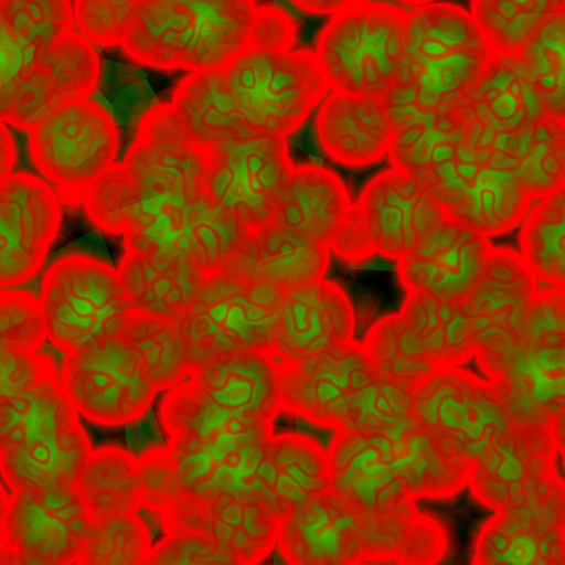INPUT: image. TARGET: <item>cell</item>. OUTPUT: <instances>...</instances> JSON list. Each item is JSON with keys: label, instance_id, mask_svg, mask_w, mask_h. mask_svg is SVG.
<instances>
[{"label": "cell", "instance_id": "6da1fadb", "mask_svg": "<svg viewBox=\"0 0 565 565\" xmlns=\"http://www.w3.org/2000/svg\"><path fill=\"white\" fill-rule=\"evenodd\" d=\"M158 417L181 494L202 502L224 493L257 497L271 507L266 484L271 422L217 407L190 380L168 390Z\"/></svg>", "mask_w": 565, "mask_h": 565}, {"label": "cell", "instance_id": "7a4b0ae2", "mask_svg": "<svg viewBox=\"0 0 565 565\" xmlns=\"http://www.w3.org/2000/svg\"><path fill=\"white\" fill-rule=\"evenodd\" d=\"M327 454L330 488L372 513L393 512L423 497L450 498L468 486L471 468L414 418L394 433L335 431Z\"/></svg>", "mask_w": 565, "mask_h": 565}, {"label": "cell", "instance_id": "3957f363", "mask_svg": "<svg viewBox=\"0 0 565 565\" xmlns=\"http://www.w3.org/2000/svg\"><path fill=\"white\" fill-rule=\"evenodd\" d=\"M92 450L60 374L0 393V466L11 491L74 487Z\"/></svg>", "mask_w": 565, "mask_h": 565}, {"label": "cell", "instance_id": "277c9868", "mask_svg": "<svg viewBox=\"0 0 565 565\" xmlns=\"http://www.w3.org/2000/svg\"><path fill=\"white\" fill-rule=\"evenodd\" d=\"M255 7L249 0L135 1L120 46L161 71L220 68L247 47Z\"/></svg>", "mask_w": 565, "mask_h": 565}, {"label": "cell", "instance_id": "5b68a950", "mask_svg": "<svg viewBox=\"0 0 565 565\" xmlns=\"http://www.w3.org/2000/svg\"><path fill=\"white\" fill-rule=\"evenodd\" d=\"M403 49L405 72L383 100L386 107L419 113L465 96L492 58L471 13L448 2L427 1L407 11Z\"/></svg>", "mask_w": 565, "mask_h": 565}, {"label": "cell", "instance_id": "8992f818", "mask_svg": "<svg viewBox=\"0 0 565 565\" xmlns=\"http://www.w3.org/2000/svg\"><path fill=\"white\" fill-rule=\"evenodd\" d=\"M121 162L142 198L139 228L154 222L179 242L192 213L211 198L209 148L194 142L171 103H162L145 116Z\"/></svg>", "mask_w": 565, "mask_h": 565}, {"label": "cell", "instance_id": "52a82bcc", "mask_svg": "<svg viewBox=\"0 0 565 565\" xmlns=\"http://www.w3.org/2000/svg\"><path fill=\"white\" fill-rule=\"evenodd\" d=\"M407 10L388 2L345 1L320 30L315 53L332 92L383 98L406 64Z\"/></svg>", "mask_w": 565, "mask_h": 565}, {"label": "cell", "instance_id": "ba28073f", "mask_svg": "<svg viewBox=\"0 0 565 565\" xmlns=\"http://www.w3.org/2000/svg\"><path fill=\"white\" fill-rule=\"evenodd\" d=\"M402 525L397 512L364 511L329 487L278 521L276 545L295 565L396 564Z\"/></svg>", "mask_w": 565, "mask_h": 565}, {"label": "cell", "instance_id": "9c48e42d", "mask_svg": "<svg viewBox=\"0 0 565 565\" xmlns=\"http://www.w3.org/2000/svg\"><path fill=\"white\" fill-rule=\"evenodd\" d=\"M558 455L551 428L512 423L471 461L468 486L495 512L533 511L565 520Z\"/></svg>", "mask_w": 565, "mask_h": 565}, {"label": "cell", "instance_id": "30bf717a", "mask_svg": "<svg viewBox=\"0 0 565 565\" xmlns=\"http://www.w3.org/2000/svg\"><path fill=\"white\" fill-rule=\"evenodd\" d=\"M282 291L224 269L206 273L196 296L177 321L191 364L234 351L268 352Z\"/></svg>", "mask_w": 565, "mask_h": 565}, {"label": "cell", "instance_id": "8fae6325", "mask_svg": "<svg viewBox=\"0 0 565 565\" xmlns=\"http://www.w3.org/2000/svg\"><path fill=\"white\" fill-rule=\"evenodd\" d=\"M237 106L260 135L296 131L330 90L315 51L246 47L223 66Z\"/></svg>", "mask_w": 565, "mask_h": 565}, {"label": "cell", "instance_id": "7c38bea8", "mask_svg": "<svg viewBox=\"0 0 565 565\" xmlns=\"http://www.w3.org/2000/svg\"><path fill=\"white\" fill-rule=\"evenodd\" d=\"M60 381L78 414L106 428L140 420L158 392L138 352L113 328L65 354Z\"/></svg>", "mask_w": 565, "mask_h": 565}, {"label": "cell", "instance_id": "4fadbf2b", "mask_svg": "<svg viewBox=\"0 0 565 565\" xmlns=\"http://www.w3.org/2000/svg\"><path fill=\"white\" fill-rule=\"evenodd\" d=\"M411 414L426 435L470 461L513 423L495 385L460 366L436 369L417 382Z\"/></svg>", "mask_w": 565, "mask_h": 565}, {"label": "cell", "instance_id": "5bb4252c", "mask_svg": "<svg viewBox=\"0 0 565 565\" xmlns=\"http://www.w3.org/2000/svg\"><path fill=\"white\" fill-rule=\"evenodd\" d=\"M28 149L36 170L57 185L67 203L115 163L119 137L109 116L89 98L56 105L29 131Z\"/></svg>", "mask_w": 565, "mask_h": 565}, {"label": "cell", "instance_id": "9a60e30c", "mask_svg": "<svg viewBox=\"0 0 565 565\" xmlns=\"http://www.w3.org/2000/svg\"><path fill=\"white\" fill-rule=\"evenodd\" d=\"M39 299L47 338L65 354L108 330L129 310L118 270L81 253L51 264Z\"/></svg>", "mask_w": 565, "mask_h": 565}, {"label": "cell", "instance_id": "2e32d148", "mask_svg": "<svg viewBox=\"0 0 565 565\" xmlns=\"http://www.w3.org/2000/svg\"><path fill=\"white\" fill-rule=\"evenodd\" d=\"M276 366L281 411L335 431L353 428L365 392L379 375L354 339Z\"/></svg>", "mask_w": 565, "mask_h": 565}, {"label": "cell", "instance_id": "e0dca14e", "mask_svg": "<svg viewBox=\"0 0 565 565\" xmlns=\"http://www.w3.org/2000/svg\"><path fill=\"white\" fill-rule=\"evenodd\" d=\"M89 512L74 487L2 494L0 565L76 563Z\"/></svg>", "mask_w": 565, "mask_h": 565}, {"label": "cell", "instance_id": "ac0fdd59", "mask_svg": "<svg viewBox=\"0 0 565 565\" xmlns=\"http://www.w3.org/2000/svg\"><path fill=\"white\" fill-rule=\"evenodd\" d=\"M294 167L285 137L220 142L209 148V193L247 230H256L273 222Z\"/></svg>", "mask_w": 565, "mask_h": 565}, {"label": "cell", "instance_id": "d6986e66", "mask_svg": "<svg viewBox=\"0 0 565 565\" xmlns=\"http://www.w3.org/2000/svg\"><path fill=\"white\" fill-rule=\"evenodd\" d=\"M537 289L539 280L519 252L492 248L465 301L475 329V358L488 377L521 344L523 320Z\"/></svg>", "mask_w": 565, "mask_h": 565}, {"label": "cell", "instance_id": "ffe728a7", "mask_svg": "<svg viewBox=\"0 0 565 565\" xmlns=\"http://www.w3.org/2000/svg\"><path fill=\"white\" fill-rule=\"evenodd\" d=\"M0 191V284L11 288L29 281L43 266L62 211L53 189L25 171L1 180Z\"/></svg>", "mask_w": 565, "mask_h": 565}, {"label": "cell", "instance_id": "44dd1931", "mask_svg": "<svg viewBox=\"0 0 565 565\" xmlns=\"http://www.w3.org/2000/svg\"><path fill=\"white\" fill-rule=\"evenodd\" d=\"M492 248L488 236L446 216L397 259V275L407 292L461 303L479 280Z\"/></svg>", "mask_w": 565, "mask_h": 565}, {"label": "cell", "instance_id": "7402d4cb", "mask_svg": "<svg viewBox=\"0 0 565 565\" xmlns=\"http://www.w3.org/2000/svg\"><path fill=\"white\" fill-rule=\"evenodd\" d=\"M359 207L374 250L399 259L447 215L430 190L412 174L386 169L361 191Z\"/></svg>", "mask_w": 565, "mask_h": 565}, {"label": "cell", "instance_id": "603a6c76", "mask_svg": "<svg viewBox=\"0 0 565 565\" xmlns=\"http://www.w3.org/2000/svg\"><path fill=\"white\" fill-rule=\"evenodd\" d=\"M355 315L343 289L320 278L282 291L277 328L268 354L297 361L353 339Z\"/></svg>", "mask_w": 565, "mask_h": 565}, {"label": "cell", "instance_id": "cb8c5ba5", "mask_svg": "<svg viewBox=\"0 0 565 565\" xmlns=\"http://www.w3.org/2000/svg\"><path fill=\"white\" fill-rule=\"evenodd\" d=\"M565 344L521 343L488 379L513 423L551 428L565 409Z\"/></svg>", "mask_w": 565, "mask_h": 565}, {"label": "cell", "instance_id": "d4e9b609", "mask_svg": "<svg viewBox=\"0 0 565 565\" xmlns=\"http://www.w3.org/2000/svg\"><path fill=\"white\" fill-rule=\"evenodd\" d=\"M192 382L217 407L268 422L281 411L275 360L267 352L242 350L193 365Z\"/></svg>", "mask_w": 565, "mask_h": 565}, {"label": "cell", "instance_id": "484cf974", "mask_svg": "<svg viewBox=\"0 0 565 565\" xmlns=\"http://www.w3.org/2000/svg\"><path fill=\"white\" fill-rule=\"evenodd\" d=\"M315 126L327 156L350 168L382 160L393 139L380 97L331 92L318 109Z\"/></svg>", "mask_w": 565, "mask_h": 565}, {"label": "cell", "instance_id": "4316f807", "mask_svg": "<svg viewBox=\"0 0 565 565\" xmlns=\"http://www.w3.org/2000/svg\"><path fill=\"white\" fill-rule=\"evenodd\" d=\"M433 194L448 216L486 236L516 227L532 202L515 174L483 167L456 174Z\"/></svg>", "mask_w": 565, "mask_h": 565}, {"label": "cell", "instance_id": "83f0119b", "mask_svg": "<svg viewBox=\"0 0 565 565\" xmlns=\"http://www.w3.org/2000/svg\"><path fill=\"white\" fill-rule=\"evenodd\" d=\"M330 246L308 241L270 222L246 233L218 269L282 290L323 278Z\"/></svg>", "mask_w": 565, "mask_h": 565}, {"label": "cell", "instance_id": "f1b7e54d", "mask_svg": "<svg viewBox=\"0 0 565 565\" xmlns=\"http://www.w3.org/2000/svg\"><path fill=\"white\" fill-rule=\"evenodd\" d=\"M118 274L130 310L177 323L196 296L206 273L188 255L164 249L126 250Z\"/></svg>", "mask_w": 565, "mask_h": 565}, {"label": "cell", "instance_id": "f546056e", "mask_svg": "<svg viewBox=\"0 0 565 565\" xmlns=\"http://www.w3.org/2000/svg\"><path fill=\"white\" fill-rule=\"evenodd\" d=\"M471 563L564 565L565 520L533 511L495 512L477 534Z\"/></svg>", "mask_w": 565, "mask_h": 565}, {"label": "cell", "instance_id": "4dcf8cb0", "mask_svg": "<svg viewBox=\"0 0 565 565\" xmlns=\"http://www.w3.org/2000/svg\"><path fill=\"white\" fill-rule=\"evenodd\" d=\"M351 204L335 172L302 163L294 167L273 222L302 238L329 245Z\"/></svg>", "mask_w": 565, "mask_h": 565}, {"label": "cell", "instance_id": "1f68e13d", "mask_svg": "<svg viewBox=\"0 0 565 565\" xmlns=\"http://www.w3.org/2000/svg\"><path fill=\"white\" fill-rule=\"evenodd\" d=\"M171 105L199 146L260 135L241 113L223 67L188 73L171 94Z\"/></svg>", "mask_w": 565, "mask_h": 565}, {"label": "cell", "instance_id": "d6a6232c", "mask_svg": "<svg viewBox=\"0 0 565 565\" xmlns=\"http://www.w3.org/2000/svg\"><path fill=\"white\" fill-rule=\"evenodd\" d=\"M465 96L470 111L497 132L522 130L548 114L516 56H492Z\"/></svg>", "mask_w": 565, "mask_h": 565}, {"label": "cell", "instance_id": "836d02e7", "mask_svg": "<svg viewBox=\"0 0 565 565\" xmlns=\"http://www.w3.org/2000/svg\"><path fill=\"white\" fill-rule=\"evenodd\" d=\"M266 484L278 520L330 487L327 450L301 433L273 435L268 441Z\"/></svg>", "mask_w": 565, "mask_h": 565}, {"label": "cell", "instance_id": "e575fe53", "mask_svg": "<svg viewBox=\"0 0 565 565\" xmlns=\"http://www.w3.org/2000/svg\"><path fill=\"white\" fill-rule=\"evenodd\" d=\"M0 25V83L12 78L41 50L76 31L73 3L65 0H1Z\"/></svg>", "mask_w": 565, "mask_h": 565}, {"label": "cell", "instance_id": "d590c367", "mask_svg": "<svg viewBox=\"0 0 565 565\" xmlns=\"http://www.w3.org/2000/svg\"><path fill=\"white\" fill-rule=\"evenodd\" d=\"M398 312L417 349L437 369L458 367L475 356V329L466 302L407 292Z\"/></svg>", "mask_w": 565, "mask_h": 565}, {"label": "cell", "instance_id": "8d00e7d4", "mask_svg": "<svg viewBox=\"0 0 565 565\" xmlns=\"http://www.w3.org/2000/svg\"><path fill=\"white\" fill-rule=\"evenodd\" d=\"M278 521L265 500L224 493L202 502L200 530L212 532L235 564H255L273 552Z\"/></svg>", "mask_w": 565, "mask_h": 565}, {"label": "cell", "instance_id": "74e56055", "mask_svg": "<svg viewBox=\"0 0 565 565\" xmlns=\"http://www.w3.org/2000/svg\"><path fill=\"white\" fill-rule=\"evenodd\" d=\"M156 68L129 57H102L100 73L93 94L88 97L99 106L115 125L119 143H134L145 116L163 99L164 79ZM130 148V147H129Z\"/></svg>", "mask_w": 565, "mask_h": 565}, {"label": "cell", "instance_id": "f35d334b", "mask_svg": "<svg viewBox=\"0 0 565 565\" xmlns=\"http://www.w3.org/2000/svg\"><path fill=\"white\" fill-rule=\"evenodd\" d=\"M74 489L89 515L139 511L142 502L137 456L117 445L93 449Z\"/></svg>", "mask_w": 565, "mask_h": 565}, {"label": "cell", "instance_id": "ab89813d", "mask_svg": "<svg viewBox=\"0 0 565 565\" xmlns=\"http://www.w3.org/2000/svg\"><path fill=\"white\" fill-rule=\"evenodd\" d=\"M110 328L135 348L158 391L169 390L189 377L193 365L175 322L129 309Z\"/></svg>", "mask_w": 565, "mask_h": 565}, {"label": "cell", "instance_id": "60d3db41", "mask_svg": "<svg viewBox=\"0 0 565 565\" xmlns=\"http://www.w3.org/2000/svg\"><path fill=\"white\" fill-rule=\"evenodd\" d=\"M469 6L492 56H518L553 17L565 10L564 0H475Z\"/></svg>", "mask_w": 565, "mask_h": 565}, {"label": "cell", "instance_id": "b9f144b4", "mask_svg": "<svg viewBox=\"0 0 565 565\" xmlns=\"http://www.w3.org/2000/svg\"><path fill=\"white\" fill-rule=\"evenodd\" d=\"M521 256L537 280L565 284V188L542 199L523 218Z\"/></svg>", "mask_w": 565, "mask_h": 565}, {"label": "cell", "instance_id": "7bdbcfd3", "mask_svg": "<svg viewBox=\"0 0 565 565\" xmlns=\"http://www.w3.org/2000/svg\"><path fill=\"white\" fill-rule=\"evenodd\" d=\"M152 550L148 525L137 512L89 515L77 564H147Z\"/></svg>", "mask_w": 565, "mask_h": 565}, {"label": "cell", "instance_id": "ee69618b", "mask_svg": "<svg viewBox=\"0 0 565 565\" xmlns=\"http://www.w3.org/2000/svg\"><path fill=\"white\" fill-rule=\"evenodd\" d=\"M361 343L380 374L409 387L437 369L417 349L398 311L375 321Z\"/></svg>", "mask_w": 565, "mask_h": 565}, {"label": "cell", "instance_id": "f6af8a7d", "mask_svg": "<svg viewBox=\"0 0 565 565\" xmlns=\"http://www.w3.org/2000/svg\"><path fill=\"white\" fill-rule=\"evenodd\" d=\"M82 201L89 218L113 234H130L145 218L141 194L121 161L90 182Z\"/></svg>", "mask_w": 565, "mask_h": 565}, {"label": "cell", "instance_id": "bcb514c9", "mask_svg": "<svg viewBox=\"0 0 565 565\" xmlns=\"http://www.w3.org/2000/svg\"><path fill=\"white\" fill-rule=\"evenodd\" d=\"M51 76L61 102L88 98L98 82L100 58L79 32L63 35L34 57Z\"/></svg>", "mask_w": 565, "mask_h": 565}, {"label": "cell", "instance_id": "7dc6e473", "mask_svg": "<svg viewBox=\"0 0 565 565\" xmlns=\"http://www.w3.org/2000/svg\"><path fill=\"white\" fill-rule=\"evenodd\" d=\"M565 10L553 17L516 56L546 111L564 117Z\"/></svg>", "mask_w": 565, "mask_h": 565}, {"label": "cell", "instance_id": "c3c4849f", "mask_svg": "<svg viewBox=\"0 0 565 565\" xmlns=\"http://www.w3.org/2000/svg\"><path fill=\"white\" fill-rule=\"evenodd\" d=\"M564 135V117L545 114L533 126L530 150L516 172L532 201L565 184Z\"/></svg>", "mask_w": 565, "mask_h": 565}, {"label": "cell", "instance_id": "681fc988", "mask_svg": "<svg viewBox=\"0 0 565 565\" xmlns=\"http://www.w3.org/2000/svg\"><path fill=\"white\" fill-rule=\"evenodd\" d=\"M61 102L53 79L34 60L0 84L1 121L30 131Z\"/></svg>", "mask_w": 565, "mask_h": 565}, {"label": "cell", "instance_id": "f907efd6", "mask_svg": "<svg viewBox=\"0 0 565 565\" xmlns=\"http://www.w3.org/2000/svg\"><path fill=\"white\" fill-rule=\"evenodd\" d=\"M1 343L38 353L47 338L40 299L24 290L1 288Z\"/></svg>", "mask_w": 565, "mask_h": 565}, {"label": "cell", "instance_id": "816d5d0a", "mask_svg": "<svg viewBox=\"0 0 565 565\" xmlns=\"http://www.w3.org/2000/svg\"><path fill=\"white\" fill-rule=\"evenodd\" d=\"M147 564H235L218 539L206 530L173 531L152 546Z\"/></svg>", "mask_w": 565, "mask_h": 565}, {"label": "cell", "instance_id": "f5cc1de1", "mask_svg": "<svg viewBox=\"0 0 565 565\" xmlns=\"http://www.w3.org/2000/svg\"><path fill=\"white\" fill-rule=\"evenodd\" d=\"M137 458L142 508L159 518L182 493L174 460L166 445H151Z\"/></svg>", "mask_w": 565, "mask_h": 565}, {"label": "cell", "instance_id": "db71d44e", "mask_svg": "<svg viewBox=\"0 0 565 565\" xmlns=\"http://www.w3.org/2000/svg\"><path fill=\"white\" fill-rule=\"evenodd\" d=\"M135 1H74L73 13L79 34L99 47L121 45Z\"/></svg>", "mask_w": 565, "mask_h": 565}, {"label": "cell", "instance_id": "11a10c76", "mask_svg": "<svg viewBox=\"0 0 565 565\" xmlns=\"http://www.w3.org/2000/svg\"><path fill=\"white\" fill-rule=\"evenodd\" d=\"M0 365V393L20 391L60 374L51 359L2 343Z\"/></svg>", "mask_w": 565, "mask_h": 565}, {"label": "cell", "instance_id": "9f6ffc18", "mask_svg": "<svg viewBox=\"0 0 565 565\" xmlns=\"http://www.w3.org/2000/svg\"><path fill=\"white\" fill-rule=\"evenodd\" d=\"M292 18L275 6L255 7L247 47L265 51H289L296 41Z\"/></svg>", "mask_w": 565, "mask_h": 565}, {"label": "cell", "instance_id": "6f0895ef", "mask_svg": "<svg viewBox=\"0 0 565 565\" xmlns=\"http://www.w3.org/2000/svg\"><path fill=\"white\" fill-rule=\"evenodd\" d=\"M329 246L337 256L353 263L364 260L375 253L362 214L355 203L351 204L347 211Z\"/></svg>", "mask_w": 565, "mask_h": 565}, {"label": "cell", "instance_id": "680465c9", "mask_svg": "<svg viewBox=\"0 0 565 565\" xmlns=\"http://www.w3.org/2000/svg\"><path fill=\"white\" fill-rule=\"evenodd\" d=\"M1 141H0V153H1V180L6 179L10 173L15 162V147L11 138L9 129L4 121H1Z\"/></svg>", "mask_w": 565, "mask_h": 565}, {"label": "cell", "instance_id": "91938a15", "mask_svg": "<svg viewBox=\"0 0 565 565\" xmlns=\"http://www.w3.org/2000/svg\"><path fill=\"white\" fill-rule=\"evenodd\" d=\"M344 2L345 1L315 0V1H294L292 4L302 10H306L308 12L333 13L341 6H343Z\"/></svg>", "mask_w": 565, "mask_h": 565}]
</instances>
